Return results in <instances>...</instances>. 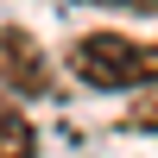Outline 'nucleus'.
Wrapping results in <instances>:
<instances>
[{
  "instance_id": "1",
  "label": "nucleus",
  "mask_w": 158,
  "mask_h": 158,
  "mask_svg": "<svg viewBox=\"0 0 158 158\" xmlns=\"http://www.w3.org/2000/svg\"><path fill=\"white\" fill-rule=\"evenodd\" d=\"M70 76L95 95H139L158 89V38H127V32H82L70 44Z\"/></svg>"
},
{
  "instance_id": "2",
  "label": "nucleus",
  "mask_w": 158,
  "mask_h": 158,
  "mask_svg": "<svg viewBox=\"0 0 158 158\" xmlns=\"http://www.w3.org/2000/svg\"><path fill=\"white\" fill-rule=\"evenodd\" d=\"M57 89V70H51L44 44L19 25H0V95L6 101H38Z\"/></svg>"
},
{
  "instance_id": "3",
  "label": "nucleus",
  "mask_w": 158,
  "mask_h": 158,
  "mask_svg": "<svg viewBox=\"0 0 158 158\" xmlns=\"http://www.w3.org/2000/svg\"><path fill=\"white\" fill-rule=\"evenodd\" d=\"M0 158H38V127L25 120L19 101L0 95Z\"/></svg>"
},
{
  "instance_id": "4",
  "label": "nucleus",
  "mask_w": 158,
  "mask_h": 158,
  "mask_svg": "<svg viewBox=\"0 0 158 158\" xmlns=\"http://www.w3.org/2000/svg\"><path fill=\"white\" fill-rule=\"evenodd\" d=\"M76 6H127V13H158V0H76Z\"/></svg>"
}]
</instances>
